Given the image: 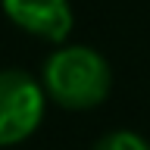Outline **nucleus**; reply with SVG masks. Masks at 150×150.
<instances>
[{
    "label": "nucleus",
    "instance_id": "f257e3e1",
    "mask_svg": "<svg viewBox=\"0 0 150 150\" xmlns=\"http://www.w3.org/2000/svg\"><path fill=\"white\" fill-rule=\"evenodd\" d=\"M41 84L47 100L72 112L97 110L112 91L110 59L91 44H59L41 63Z\"/></svg>",
    "mask_w": 150,
    "mask_h": 150
},
{
    "label": "nucleus",
    "instance_id": "f03ea898",
    "mask_svg": "<svg viewBox=\"0 0 150 150\" xmlns=\"http://www.w3.org/2000/svg\"><path fill=\"white\" fill-rule=\"evenodd\" d=\"M47 94L38 75L19 66L0 69V150L28 141L41 128Z\"/></svg>",
    "mask_w": 150,
    "mask_h": 150
},
{
    "label": "nucleus",
    "instance_id": "7ed1b4c3",
    "mask_svg": "<svg viewBox=\"0 0 150 150\" xmlns=\"http://www.w3.org/2000/svg\"><path fill=\"white\" fill-rule=\"evenodd\" d=\"M3 16L25 35L44 44H66L75 25L72 0H0Z\"/></svg>",
    "mask_w": 150,
    "mask_h": 150
},
{
    "label": "nucleus",
    "instance_id": "20e7f679",
    "mask_svg": "<svg viewBox=\"0 0 150 150\" xmlns=\"http://www.w3.org/2000/svg\"><path fill=\"white\" fill-rule=\"evenodd\" d=\"M91 150H150V141L134 128H112L94 141Z\"/></svg>",
    "mask_w": 150,
    "mask_h": 150
}]
</instances>
